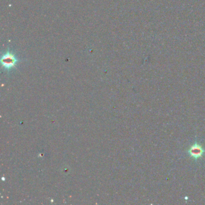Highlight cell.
<instances>
[{
  "label": "cell",
  "mask_w": 205,
  "mask_h": 205,
  "mask_svg": "<svg viewBox=\"0 0 205 205\" xmlns=\"http://www.w3.org/2000/svg\"><path fill=\"white\" fill-rule=\"evenodd\" d=\"M18 61L19 60L17 59L15 54L9 51L4 54L1 59L2 67L8 71H10L11 69L13 68Z\"/></svg>",
  "instance_id": "obj_1"
},
{
  "label": "cell",
  "mask_w": 205,
  "mask_h": 205,
  "mask_svg": "<svg viewBox=\"0 0 205 205\" xmlns=\"http://www.w3.org/2000/svg\"><path fill=\"white\" fill-rule=\"evenodd\" d=\"M188 154L195 161H197L198 159L201 158L205 154V150L202 147V146L198 143L197 142H195L193 145L188 149Z\"/></svg>",
  "instance_id": "obj_2"
}]
</instances>
